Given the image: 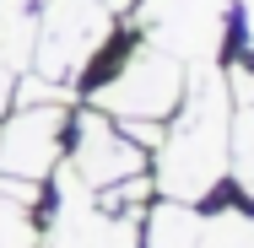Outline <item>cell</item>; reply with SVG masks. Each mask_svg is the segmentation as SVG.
Returning a JSON list of instances; mask_svg holds the SVG:
<instances>
[{
  "label": "cell",
  "instance_id": "cell-8",
  "mask_svg": "<svg viewBox=\"0 0 254 248\" xmlns=\"http://www.w3.org/2000/svg\"><path fill=\"white\" fill-rule=\"evenodd\" d=\"M200 243V205H179V199L157 195L141 210V248H195Z\"/></svg>",
  "mask_w": 254,
  "mask_h": 248
},
{
  "label": "cell",
  "instance_id": "cell-11",
  "mask_svg": "<svg viewBox=\"0 0 254 248\" xmlns=\"http://www.w3.org/2000/svg\"><path fill=\"white\" fill-rule=\"evenodd\" d=\"M38 238H44L38 205H27V199L0 189V248H38Z\"/></svg>",
  "mask_w": 254,
  "mask_h": 248
},
{
  "label": "cell",
  "instance_id": "cell-2",
  "mask_svg": "<svg viewBox=\"0 0 254 248\" xmlns=\"http://www.w3.org/2000/svg\"><path fill=\"white\" fill-rule=\"evenodd\" d=\"M184 87H190V65L141 38L130 22H119L108 49L81 76L76 98L119 124H168L173 108L184 102Z\"/></svg>",
  "mask_w": 254,
  "mask_h": 248
},
{
  "label": "cell",
  "instance_id": "cell-10",
  "mask_svg": "<svg viewBox=\"0 0 254 248\" xmlns=\"http://www.w3.org/2000/svg\"><path fill=\"white\" fill-rule=\"evenodd\" d=\"M195 248H254V210L227 205L216 216H200V243Z\"/></svg>",
  "mask_w": 254,
  "mask_h": 248
},
{
  "label": "cell",
  "instance_id": "cell-5",
  "mask_svg": "<svg viewBox=\"0 0 254 248\" xmlns=\"http://www.w3.org/2000/svg\"><path fill=\"white\" fill-rule=\"evenodd\" d=\"M44 205H49V227H44L38 248H141V216L103 210L98 195L65 162L54 167Z\"/></svg>",
  "mask_w": 254,
  "mask_h": 248
},
{
  "label": "cell",
  "instance_id": "cell-1",
  "mask_svg": "<svg viewBox=\"0 0 254 248\" xmlns=\"http://www.w3.org/2000/svg\"><path fill=\"white\" fill-rule=\"evenodd\" d=\"M227 124H233V92L222 65H195L184 102L162 124L152 146V184L162 199L205 205L227 184Z\"/></svg>",
  "mask_w": 254,
  "mask_h": 248
},
{
  "label": "cell",
  "instance_id": "cell-9",
  "mask_svg": "<svg viewBox=\"0 0 254 248\" xmlns=\"http://www.w3.org/2000/svg\"><path fill=\"white\" fill-rule=\"evenodd\" d=\"M227 184L254 210V108L249 102H233V124H227Z\"/></svg>",
  "mask_w": 254,
  "mask_h": 248
},
{
  "label": "cell",
  "instance_id": "cell-3",
  "mask_svg": "<svg viewBox=\"0 0 254 248\" xmlns=\"http://www.w3.org/2000/svg\"><path fill=\"white\" fill-rule=\"evenodd\" d=\"M114 33H119V16H114L103 0H38L33 70L76 92L81 76L92 70V59L108 49Z\"/></svg>",
  "mask_w": 254,
  "mask_h": 248
},
{
  "label": "cell",
  "instance_id": "cell-7",
  "mask_svg": "<svg viewBox=\"0 0 254 248\" xmlns=\"http://www.w3.org/2000/svg\"><path fill=\"white\" fill-rule=\"evenodd\" d=\"M65 167L98 195L119 178H135V173H152V151L135 146L125 135L119 119H108L98 108H76L70 113V146H65Z\"/></svg>",
  "mask_w": 254,
  "mask_h": 248
},
{
  "label": "cell",
  "instance_id": "cell-4",
  "mask_svg": "<svg viewBox=\"0 0 254 248\" xmlns=\"http://www.w3.org/2000/svg\"><path fill=\"white\" fill-rule=\"evenodd\" d=\"M125 22L173 59H184L190 70L222 65L233 44V0H135Z\"/></svg>",
  "mask_w": 254,
  "mask_h": 248
},
{
  "label": "cell",
  "instance_id": "cell-6",
  "mask_svg": "<svg viewBox=\"0 0 254 248\" xmlns=\"http://www.w3.org/2000/svg\"><path fill=\"white\" fill-rule=\"evenodd\" d=\"M70 113L76 102H11L0 119V178L49 184L70 146Z\"/></svg>",
  "mask_w": 254,
  "mask_h": 248
},
{
  "label": "cell",
  "instance_id": "cell-12",
  "mask_svg": "<svg viewBox=\"0 0 254 248\" xmlns=\"http://www.w3.org/2000/svg\"><path fill=\"white\" fill-rule=\"evenodd\" d=\"M233 44L254 59V0H233Z\"/></svg>",
  "mask_w": 254,
  "mask_h": 248
}]
</instances>
